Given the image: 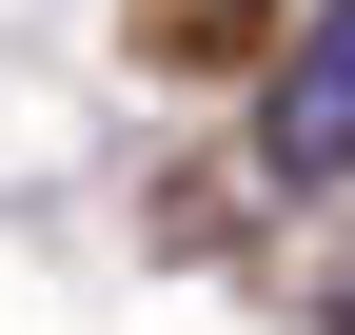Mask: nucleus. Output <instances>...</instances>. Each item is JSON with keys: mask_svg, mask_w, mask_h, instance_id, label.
<instances>
[{"mask_svg": "<svg viewBox=\"0 0 355 335\" xmlns=\"http://www.w3.org/2000/svg\"><path fill=\"white\" fill-rule=\"evenodd\" d=\"M257 158H277L296 197H316V178H355V0H316V20H296L277 99H257Z\"/></svg>", "mask_w": 355, "mask_h": 335, "instance_id": "obj_1", "label": "nucleus"}]
</instances>
